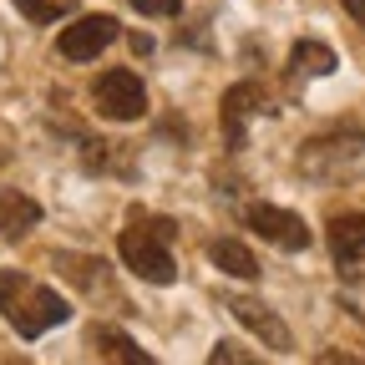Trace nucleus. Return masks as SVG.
<instances>
[{
	"instance_id": "f3484780",
	"label": "nucleus",
	"mask_w": 365,
	"mask_h": 365,
	"mask_svg": "<svg viewBox=\"0 0 365 365\" xmlns=\"http://www.w3.org/2000/svg\"><path fill=\"white\" fill-rule=\"evenodd\" d=\"M340 6H345V11H350V16H355V21L365 26V0H340Z\"/></svg>"
},
{
	"instance_id": "f257e3e1",
	"label": "nucleus",
	"mask_w": 365,
	"mask_h": 365,
	"mask_svg": "<svg viewBox=\"0 0 365 365\" xmlns=\"http://www.w3.org/2000/svg\"><path fill=\"white\" fill-rule=\"evenodd\" d=\"M0 314H6V325H11L21 340H36V335H46V330L66 325V319H71V304H66L56 289L36 284L31 274L0 269Z\"/></svg>"
},
{
	"instance_id": "7ed1b4c3",
	"label": "nucleus",
	"mask_w": 365,
	"mask_h": 365,
	"mask_svg": "<svg viewBox=\"0 0 365 365\" xmlns=\"http://www.w3.org/2000/svg\"><path fill=\"white\" fill-rule=\"evenodd\" d=\"M365 153V127L360 122H335L325 132H314L309 143L299 148V173L309 178H335L340 168H350Z\"/></svg>"
},
{
	"instance_id": "f03ea898",
	"label": "nucleus",
	"mask_w": 365,
	"mask_h": 365,
	"mask_svg": "<svg viewBox=\"0 0 365 365\" xmlns=\"http://www.w3.org/2000/svg\"><path fill=\"white\" fill-rule=\"evenodd\" d=\"M168 239H173V223L168 218H143V213H132V223L122 228V239H117V254L122 264L137 274V279H148V284H173L178 279V264L168 254Z\"/></svg>"
},
{
	"instance_id": "423d86ee",
	"label": "nucleus",
	"mask_w": 365,
	"mask_h": 365,
	"mask_svg": "<svg viewBox=\"0 0 365 365\" xmlns=\"http://www.w3.org/2000/svg\"><path fill=\"white\" fill-rule=\"evenodd\" d=\"M112 41H117V21L97 11V16H76V21L56 36V51H61L66 61H97Z\"/></svg>"
},
{
	"instance_id": "f8f14e48",
	"label": "nucleus",
	"mask_w": 365,
	"mask_h": 365,
	"mask_svg": "<svg viewBox=\"0 0 365 365\" xmlns=\"http://www.w3.org/2000/svg\"><path fill=\"white\" fill-rule=\"evenodd\" d=\"M86 340L97 345V355H102V360L153 365V355H148V350H137V340H127V335H122V330H112V325H91V330H86Z\"/></svg>"
},
{
	"instance_id": "0eeeda50",
	"label": "nucleus",
	"mask_w": 365,
	"mask_h": 365,
	"mask_svg": "<svg viewBox=\"0 0 365 365\" xmlns=\"http://www.w3.org/2000/svg\"><path fill=\"white\" fill-rule=\"evenodd\" d=\"M244 223L254 228L259 239H269L274 249H289V254L309 249V228H304V218H299V213H289V208H274V203H254V208L244 213Z\"/></svg>"
},
{
	"instance_id": "39448f33",
	"label": "nucleus",
	"mask_w": 365,
	"mask_h": 365,
	"mask_svg": "<svg viewBox=\"0 0 365 365\" xmlns=\"http://www.w3.org/2000/svg\"><path fill=\"white\" fill-rule=\"evenodd\" d=\"M330 259L345 284H365V218L360 213H335L330 218Z\"/></svg>"
},
{
	"instance_id": "6e6552de",
	"label": "nucleus",
	"mask_w": 365,
	"mask_h": 365,
	"mask_svg": "<svg viewBox=\"0 0 365 365\" xmlns=\"http://www.w3.org/2000/svg\"><path fill=\"white\" fill-rule=\"evenodd\" d=\"M264 102H269V91H264L259 81H239V86L223 91V137H228L234 148H244V127H249V117H254V112H269Z\"/></svg>"
},
{
	"instance_id": "dca6fc26",
	"label": "nucleus",
	"mask_w": 365,
	"mask_h": 365,
	"mask_svg": "<svg viewBox=\"0 0 365 365\" xmlns=\"http://www.w3.org/2000/svg\"><path fill=\"white\" fill-rule=\"evenodd\" d=\"M208 360H213V365H223V360H249V355H244L234 340H223V345H213V355H208Z\"/></svg>"
},
{
	"instance_id": "9d476101",
	"label": "nucleus",
	"mask_w": 365,
	"mask_h": 365,
	"mask_svg": "<svg viewBox=\"0 0 365 365\" xmlns=\"http://www.w3.org/2000/svg\"><path fill=\"white\" fill-rule=\"evenodd\" d=\"M36 223H41V203H36L31 193H21V188H0V239L16 244V239L31 234Z\"/></svg>"
},
{
	"instance_id": "20e7f679",
	"label": "nucleus",
	"mask_w": 365,
	"mask_h": 365,
	"mask_svg": "<svg viewBox=\"0 0 365 365\" xmlns=\"http://www.w3.org/2000/svg\"><path fill=\"white\" fill-rule=\"evenodd\" d=\"M91 107H97L107 122H137L148 112V86L137 71H102L97 81H91Z\"/></svg>"
},
{
	"instance_id": "9b49d317",
	"label": "nucleus",
	"mask_w": 365,
	"mask_h": 365,
	"mask_svg": "<svg viewBox=\"0 0 365 365\" xmlns=\"http://www.w3.org/2000/svg\"><path fill=\"white\" fill-rule=\"evenodd\" d=\"M208 259L223 269V274H234V279H244V284H254L259 279V259H254V249L249 244H239V239H213L208 244Z\"/></svg>"
},
{
	"instance_id": "2eb2a0df",
	"label": "nucleus",
	"mask_w": 365,
	"mask_h": 365,
	"mask_svg": "<svg viewBox=\"0 0 365 365\" xmlns=\"http://www.w3.org/2000/svg\"><path fill=\"white\" fill-rule=\"evenodd\" d=\"M143 16H178L182 11V0H132Z\"/></svg>"
},
{
	"instance_id": "4468645a",
	"label": "nucleus",
	"mask_w": 365,
	"mask_h": 365,
	"mask_svg": "<svg viewBox=\"0 0 365 365\" xmlns=\"http://www.w3.org/2000/svg\"><path fill=\"white\" fill-rule=\"evenodd\" d=\"M11 6H16L26 21H36V26H51V21H61L66 11H76V0H11Z\"/></svg>"
},
{
	"instance_id": "ddd939ff",
	"label": "nucleus",
	"mask_w": 365,
	"mask_h": 365,
	"mask_svg": "<svg viewBox=\"0 0 365 365\" xmlns=\"http://www.w3.org/2000/svg\"><path fill=\"white\" fill-rule=\"evenodd\" d=\"M289 66H294L299 76H330V71H335V51H330L325 41H299L294 56H289Z\"/></svg>"
},
{
	"instance_id": "1a4fd4ad",
	"label": "nucleus",
	"mask_w": 365,
	"mask_h": 365,
	"mask_svg": "<svg viewBox=\"0 0 365 365\" xmlns=\"http://www.w3.org/2000/svg\"><path fill=\"white\" fill-rule=\"evenodd\" d=\"M228 309H234V319H244V325H249L264 345H274V350H294L289 325H284V319L274 314L269 304H259V299H249V294H234V299H228Z\"/></svg>"
}]
</instances>
